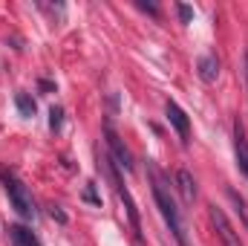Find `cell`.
Here are the masks:
<instances>
[{"label": "cell", "mask_w": 248, "mask_h": 246, "mask_svg": "<svg viewBox=\"0 0 248 246\" xmlns=\"http://www.w3.org/2000/svg\"><path fill=\"white\" fill-rule=\"evenodd\" d=\"M9 238H12L15 246H41V241H38L26 226H12V229H9Z\"/></svg>", "instance_id": "cell-10"}, {"label": "cell", "mask_w": 248, "mask_h": 246, "mask_svg": "<svg viewBox=\"0 0 248 246\" xmlns=\"http://www.w3.org/2000/svg\"><path fill=\"white\" fill-rule=\"evenodd\" d=\"M176 9H179V18H182V23H190V20H193V9H190V6L179 3Z\"/></svg>", "instance_id": "cell-14"}, {"label": "cell", "mask_w": 248, "mask_h": 246, "mask_svg": "<svg viewBox=\"0 0 248 246\" xmlns=\"http://www.w3.org/2000/svg\"><path fill=\"white\" fill-rule=\"evenodd\" d=\"M104 136H107V145H110V154H113V165H119L122 171H133V157H130L127 145L119 139V133L107 124L104 127Z\"/></svg>", "instance_id": "cell-4"}, {"label": "cell", "mask_w": 248, "mask_h": 246, "mask_svg": "<svg viewBox=\"0 0 248 246\" xmlns=\"http://www.w3.org/2000/svg\"><path fill=\"white\" fill-rule=\"evenodd\" d=\"M49 214H52V217H55V220H58V223H66V214H63V211H58V209H52V211H49Z\"/></svg>", "instance_id": "cell-16"}, {"label": "cell", "mask_w": 248, "mask_h": 246, "mask_svg": "<svg viewBox=\"0 0 248 246\" xmlns=\"http://www.w3.org/2000/svg\"><path fill=\"white\" fill-rule=\"evenodd\" d=\"M208 214H211V223H214V226H217V232H219L222 246H243V244H240V238H237V232H234V226L228 223L225 211H219L217 206H208Z\"/></svg>", "instance_id": "cell-5"}, {"label": "cell", "mask_w": 248, "mask_h": 246, "mask_svg": "<svg viewBox=\"0 0 248 246\" xmlns=\"http://www.w3.org/2000/svg\"><path fill=\"white\" fill-rule=\"evenodd\" d=\"M196 70H199V78L211 84V81H217V75H219V58H217L214 53H208V55H202V58H199Z\"/></svg>", "instance_id": "cell-8"}, {"label": "cell", "mask_w": 248, "mask_h": 246, "mask_svg": "<svg viewBox=\"0 0 248 246\" xmlns=\"http://www.w3.org/2000/svg\"><path fill=\"white\" fill-rule=\"evenodd\" d=\"M150 177H153V197H156V206H159V211H162L165 223L170 226V232H173L176 244H179V246H187L185 226H182L179 209H176V203L170 200V194H168V188H165V180L159 177V171H156V168H150Z\"/></svg>", "instance_id": "cell-1"}, {"label": "cell", "mask_w": 248, "mask_h": 246, "mask_svg": "<svg viewBox=\"0 0 248 246\" xmlns=\"http://www.w3.org/2000/svg\"><path fill=\"white\" fill-rule=\"evenodd\" d=\"M234 154H237V165H240V171L248 177V139H246V130H243V124L240 122L234 124Z\"/></svg>", "instance_id": "cell-7"}, {"label": "cell", "mask_w": 248, "mask_h": 246, "mask_svg": "<svg viewBox=\"0 0 248 246\" xmlns=\"http://www.w3.org/2000/svg\"><path fill=\"white\" fill-rule=\"evenodd\" d=\"M15 105H17V110H20V116H35V99L29 96V93H17L15 96Z\"/></svg>", "instance_id": "cell-11"}, {"label": "cell", "mask_w": 248, "mask_h": 246, "mask_svg": "<svg viewBox=\"0 0 248 246\" xmlns=\"http://www.w3.org/2000/svg\"><path fill=\"white\" fill-rule=\"evenodd\" d=\"M246 90H248V53H246Z\"/></svg>", "instance_id": "cell-17"}, {"label": "cell", "mask_w": 248, "mask_h": 246, "mask_svg": "<svg viewBox=\"0 0 248 246\" xmlns=\"http://www.w3.org/2000/svg\"><path fill=\"white\" fill-rule=\"evenodd\" d=\"M61 122H63V107L55 105V107L49 110V127H52V130H61Z\"/></svg>", "instance_id": "cell-13"}, {"label": "cell", "mask_w": 248, "mask_h": 246, "mask_svg": "<svg viewBox=\"0 0 248 246\" xmlns=\"http://www.w3.org/2000/svg\"><path fill=\"white\" fill-rule=\"evenodd\" d=\"M176 183H179V191H182V200L185 203H193L196 200V183H193V177H190V171H176Z\"/></svg>", "instance_id": "cell-9"}, {"label": "cell", "mask_w": 248, "mask_h": 246, "mask_svg": "<svg viewBox=\"0 0 248 246\" xmlns=\"http://www.w3.org/2000/svg\"><path fill=\"white\" fill-rule=\"evenodd\" d=\"M228 197H231V203H234V209H237V214H240V220L246 223V229H248V203L243 200V197H240V194H237V191H234V188L228 191Z\"/></svg>", "instance_id": "cell-12"}, {"label": "cell", "mask_w": 248, "mask_h": 246, "mask_svg": "<svg viewBox=\"0 0 248 246\" xmlns=\"http://www.w3.org/2000/svg\"><path fill=\"white\" fill-rule=\"evenodd\" d=\"M84 200H90V203H95V206H98V203H101V197H98V194H95V191H93V183L87 185V191H84Z\"/></svg>", "instance_id": "cell-15"}, {"label": "cell", "mask_w": 248, "mask_h": 246, "mask_svg": "<svg viewBox=\"0 0 248 246\" xmlns=\"http://www.w3.org/2000/svg\"><path fill=\"white\" fill-rule=\"evenodd\" d=\"M101 162H104V168L110 171V180L116 185V191H119V197H122L124 209H127V217H130V226H133V235H136V241H141V223H139V209H136V203H133V197H130V191L122 185V177H119V171L113 168V162L107 159V157H101Z\"/></svg>", "instance_id": "cell-3"}, {"label": "cell", "mask_w": 248, "mask_h": 246, "mask_svg": "<svg viewBox=\"0 0 248 246\" xmlns=\"http://www.w3.org/2000/svg\"><path fill=\"white\" fill-rule=\"evenodd\" d=\"M3 183H6V194H9V203H12V209H15L20 217L32 220V217L38 214V209H35V200H32L29 188L20 183L17 177H12V174H3Z\"/></svg>", "instance_id": "cell-2"}, {"label": "cell", "mask_w": 248, "mask_h": 246, "mask_svg": "<svg viewBox=\"0 0 248 246\" xmlns=\"http://www.w3.org/2000/svg\"><path fill=\"white\" fill-rule=\"evenodd\" d=\"M165 113H168V122L176 127V133L187 142V136H190V122H187L185 110H182L176 102H170V99H168V102H165Z\"/></svg>", "instance_id": "cell-6"}]
</instances>
